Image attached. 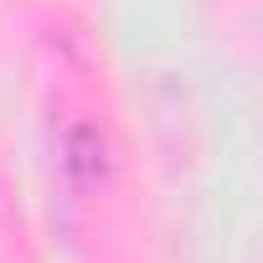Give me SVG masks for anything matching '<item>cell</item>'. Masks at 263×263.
I'll use <instances>...</instances> for the list:
<instances>
[]
</instances>
